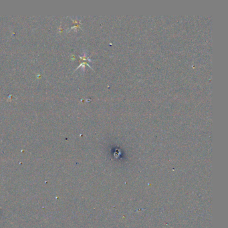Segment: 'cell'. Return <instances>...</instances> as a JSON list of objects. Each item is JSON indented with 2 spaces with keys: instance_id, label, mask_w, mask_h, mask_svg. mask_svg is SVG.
I'll list each match as a JSON object with an SVG mask.
<instances>
[]
</instances>
